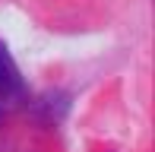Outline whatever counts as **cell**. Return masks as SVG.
<instances>
[{
  "mask_svg": "<svg viewBox=\"0 0 155 152\" xmlns=\"http://www.w3.org/2000/svg\"><path fill=\"white\" fill-rule=\"evenodd\" d=\"M19 89V70L13 64V57L6 54V48L0 45V95H10Z\"/></svg>",
  "mask_w": 155,
  "mask_h": 152,
  "instance_id": "obj_1",
  "label": "cell"
}]
</instances>
